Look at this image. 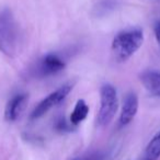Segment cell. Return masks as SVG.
<instances>
[{"instance_id": "cell-1", "label": "cell", "mask_w": 160, "mask_h": 160, "mask_svg": "<svg viewBox=\"0 0 160 160\" xmlns=\"http://www.w3.org/2000/svg\"><path fill=\"white\" fill-rule=\"evenodd\" d=\"M144 43V32L140 28H129L118 32L112 41V51L120 62L131 58Z\"/></svg>"}, {"instance_id": "cell-2", "label": "cell", "mask_w": 160, "mask_h": 160, "mask_svg": "<svg viewBox=\"0 0 160 160\" xmlns=\"http://www.w3.org/2000/svg\"><path fill=\"white\" fill-rule=\"evenodd\" d=\"M19 30L12 11L5 8L0 11V52L13 57L18 49Z\"/></svg>"}, {"instance_id": "cell-3", "label": "cell", "mask_w": 160, "mask_h": 160, "mask_svg": "<svg viewBox=\"0 0 160 160\" xmlns=\"http://www.w3.org/2000/svg\"><path fill=\"white\" fill-rule=\"evenodd\" d=\"M118 109V92L114 86L105 83L100 89V110L97 122L100 126H107L112 122Z\"/></svg>"}, {"instance_id": "cell-4", "label": "cell", "mask_w": 160, "mask_h": 160, "mask_svg": "<svg viewBox=\"0 0 160 160\" xmlns=\"http://www.w3.org/2000/svg\"><path fill=\"white\" fill-rule=\"evenodd\" d=\"M73 88V82L69 81V82L64 83L62 86H60L57 90H55L54 92L49 93L45 99H43L32 111L31 113V118L32 120H36V118H42L44 114H46L51 109H53L54 107L59 104L62 101H64L66 99V97L69 94V92L72 90Z\"/></svg>"}, {"instance_id": "cell-5", "label": "cell", "mask_w": 160, "mask_h": 160, "mask_svg": "<svg viewBox=\"0 0 160 160\" xmlns=\"http://www.w3.org/2000/svg\"><path fill=\"white\" fill-rule=\"evenodd\" d=\"M65 68V62L58 55L49 53L45 55L38 62L36 71L42 77L56 75Z\"/></svg>"}, {"instance_id": "cell-6", "label": "cell", "mask_w": 160, "mask_h": 160, "mask_svg": "<svg viewBox=\"0 0 160 160\" xmlns=\"http://www.w3.org/2000/svg\"><path fill=\"white\" fill-rule=\"evenodd\" d=\"M138 111V97L134 92H128L123 100L122 111L120 115V126L128 125L134 118L136 116Z\"/></svg>"}, {"instance_id": "cell-7", "label": "cell", "mask_w": 160, "mask_h": 160, "mask_svg": "<svg viewBox=\"0 0 160 160\" xmlns=\"http://www.w3.org/2000/svg\"><path fill=\"white\" fill-rule=\"evenodd\" d=\"M29 100V97L25 93L16 94L8 101L5 109V118L8 122H14L18 120V118L21 115L23 110L25 109V105Z\"/></svg>"}, {"instance_id": "cell-8", "label": "cell", "mask_w": 160, "mask_h": 160, "mask_svg": "<svg viewBox=\"0 0 160 160\" xmlns=\"http://www.w3.org/2000/svg\"><path fill=\"white\" fill-rule=\"evenodd\" d=\"M140 81L153 96L160 97V72L155 70H146L140 75Z\"/></svg>"}, {"instance_id": "cell-9", "label": "cell", "mask_w": 160, "mask_h": 160, "mask_svg": "<svg viewBox=\"0 0 160 160\" xmlns=\"http://www.w3.org/2000/svg\"><path fill=\"white\" fill-rule=\"evenodd\" d=\"M88 113H89V107L86 103L85 100L80 99V100L77 101L75 108H73V111L71 112L70 115V123L72 125H78L82 121L86 120Z\"/></svg>"}, {"instance_id": "cell-10", "label": "cell", "mask_w": 160, "mask_h": 160, "mask_svg": "<svg viewBox=\"0 0 160 160\" xmlns=\"http://www.w3.org/2000/svg\"><path fill=\"white\" fill-rule=\"evenodd\" d=\"M160 157V131L153 136L145 149L144 160H157Z\"/></svg>"}, {"instance_id": "cell-11", "label": "cell", "mask_w": 160, "mask_h": 160, "mask_svg": "<svg viewBox=\"0 0 160 160\" xmlns=\"http://www.w3.org/2000/svg\"><path fill=\"white\" fill-rule=\"evenodd\" d=\"M56 128H57L58 131L64 132V131H68L69 127L64 118H59V120L57 121V123H56Z\"/></svg>"}, {"instance_id": "cell-12", "label": "cell", "mask_w": 160, "mask_h": 160, "mask_svg": "<svg viewBox=\"0 0 160 160\" xmlns=\"http://www.w3.org/2000/svg\"><path fill=\"white\" fill-rule=\"evenodd\" d=\"M153 31H155V36L157 38V42L160 45V21H157L153 27Z\"/></svg>"}, {"instance_id": "cell-13", "label": "cell", "mask_w": 160, "mask_h": 160, "mask_svg": "<svg viewBox=\"0 0 160 160\" xmlns=\"http://www.w3.org/2000/svg\"><path fill=\"white\" fill-rule=\"evenodd\" d=\"M73 160H101V157L99 155H90V156H85V157L76 158Z\"/></svg>"}]
</instances>
